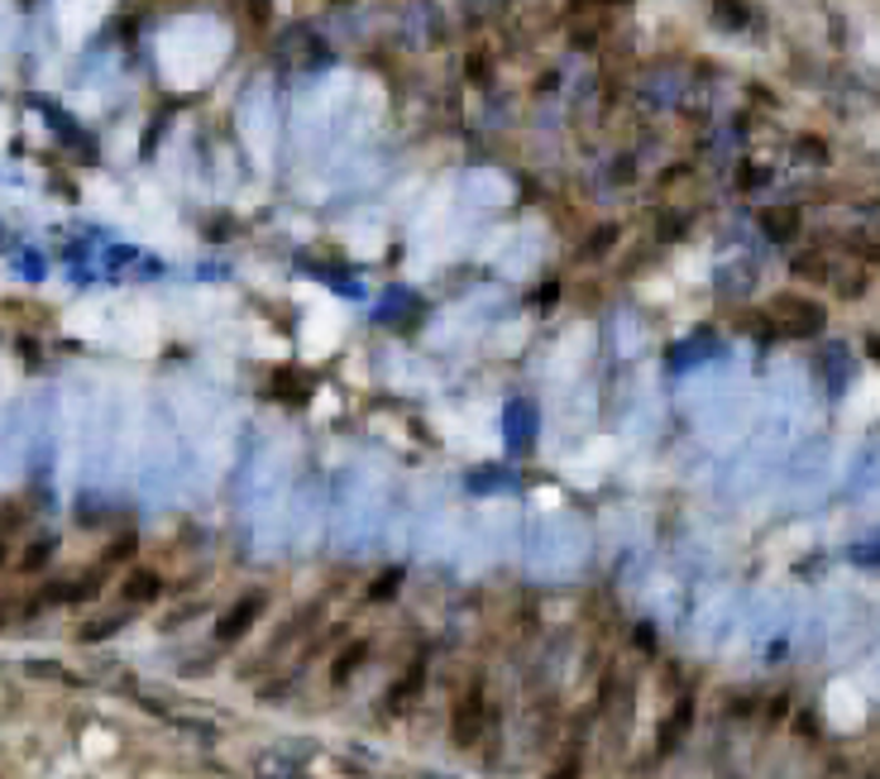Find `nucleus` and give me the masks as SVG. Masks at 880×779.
<instances>
[{
  "instance_id": "nucleus-1",
  "label": "nucleus",
  "mask_w": 880,
  "mask_h": 779,
  "mask_svg": "<svg viewBox=\"0 0 880 779\" xmlns=\"http://www.w3.org/2000/svg\"><path fill=\"white\" fill-rule=\"evenodd\" d=\"M493 722H498V703L489 694V684H483V675H474L450 703V741H454V751H479V746L489 741Z\"/></svg>"
},
{
  "instance_id": "nucleus-2",
  "label": "nucleus",
  "mask_w": 880,
  "mask_h": 779,
  "mask_svg": "<svg viewBox=\"0 0 880 779\" xmlns=\"http://www.w3.org/2000/svg\"><path fill=\"white\" fill-rule=\"evenodd\" d=\"M761 316L770 320V330L790 335V340H814V335H823V326H828V307L804 293H776Z\"/></svg>"
},
{
  "instance_id": "nucleus-3",
  "label": "nucleus",
  "mask_w": 880,
  "mask_h": 779,
  "mask_svg": "<svg viewBox=\"0 0 880 779\" xmlns=\"http://www.w3.org/2000/svg\"><path fill=\"white\" fill-rule=\"evenodd\" d=\"M264 613H268V593L264 588L239 593V598L216 617V626H211V640H216V646H239V640L264 622Z\"/></svg>"
},
{
  "instance_id": "nucleus-4",
  "label": "nucleus",
  "mask_w": 880,
  "mask_h": 779,
  "mask_svg": "<svg viewBox=\"0 0 880 779\" xmlns=\"http://www.w3.org/2000/svg\"><path fill=\"white\" fill-rule=\"evenodd\" d=\"M694 713H699V703H694V694H685V698H675V708L661 717V727H656V756L661 760L685 746V737L694 731Z\"/></svg>"
},
{
  "instance_id": "nucleus-5",
  "label": "nucleus",
  "mask_w": 880,
  "mask_h": 779,
  "mask_svg": "<svg viewBox=\"0 0 880 779\" xmlns=\"http://www.w3.org/2000/svg\"><path fill=\"white\" fill-rule=\"evenodd\" d=\"M421 694H427V660H412V665H407L398 679L388 684V694L378 698V708H383L388 717H402V713L412 708V703H417Z\"/></svg>"
},
{
  "instance_id": "nucleus-6",
  "label": "nucleus",
  "mask_w": 880,
  "mask_h": 779,
  "mask_svg": "<svg viewBox=\"0 0 880 779\" xmlns=\"http://www.w3.org/2000/svg\"><path fill=\"white\" fill-rule=\"evenodd\" d=\"M617 244H622V225L617 221H598V225H589V235L580 239L574 258H580V264H603Z\"/></svg>"
},
{
  "instance_id": "nucleus-7",
  "label": "nucleus",
  "mask_w": 880,
  "mask_h": 779,
  "mask_svg": "<svg viewBox=\"0 0 880 779\" xmlns=\"http://www.w3.org/2000/svg\"><path fill=\"white\" fill-rule=\"evenodd\" d=\"M268 397H273V402H283V407H301L311 397V373H301V369H273Z\"/></svg>"
},
{
  "instance_id": "nucleus-8",
  "label": "nucleus",
  "mask_w": 880,
  "mask_h": 779,
  "mask_svg": "<svg viewBox=\"0 0 880 779\" xmlns=\"http://www.w3.org/2000/svg\"><path fill=\"white\" fill-rule=\"evenodd\" d=\"M756 221H761L766 239H776V244H790V239H799V230H804V211H799V206H766Z\"/></svg>"
},
{
  "instance_id": "nucleus-9",
  "label": "nucleus",
  "mask_w": 880,
  "mask_h": 779,
  "mask_svg": "<svg viewBox=\"0 0 880 779\" xmlns=\"http://www.w3.org/2000/svg\"><path fill=\"white\" fill-rule=\"evenodd\" d=\"M369 655H374V640L369 636H355L350 646H340L336 660H330V684H350L359 669L369 665Z\"/></svg>"
},
{
  "instance_id": "nucleus-10",
  "label": "nucleus",
  "mask_w": 880,
  "mask_h": 779,
  "mask_svg": "<svg viewBox=\"0 0 880 779\" xmlns=\"http://www.w3.org/2000/svg\"><path fill=\"white\" fill-rule=\"evenodd\" d=\"M120 598H125L130 613H134V607L158 603V598H163V574H154V570H134L125 584H120Z\"/></svg>"
},
{
  "instance_id": "nucleus-11",
  "label": "nucleus",
  "mask_w": 880,
  "mask_h": 779,
  "mask_svg": "<svg viewBox=\"0 0 880 779\" xmlns=\"http://www.w3.org/2000/svg\"><path fill=\"white\" fill-rule=\"evenodd\" d=\"M790 268H795V278H804V283H832V278H838V268H832V258L823 249H804Z\"/></svg>"
},
{
  "instance_id": "nucleus-12",
  "label": "nucleus",
  "mask_w": 880,
  "mask_h": 779,
  "mask_svg": "<svg viewBox=\"0 0 880 779\" xmlns=\"http://www.w3.org/2000/svg\"><path fill=\"white\" fill-rule=\"evenodd\" d=\"M231 10H235V20L249 29V34H268V24H273V0H231Z\"/></svg>"
},
{
  "instance_id": "nucleus-13",
  "label": "nucleus",
  "mask_w": 880,
  "mask_h": 779,
  "mask_svg": "<svg viewBox=\"0 0 880 779\" xmlns=\"http://www.w3.org/2000/svg\"><path fill=\"white\" fill-rule=\"evenodd\" d=\"M713 24L747 29L751 24V6H747V0H713Z\"/></svg>"
},
{
  "instance_id": "nucleus-14",
  "label": "nucleus",
  "mask_w": 880,
  "mask_h": 779,
  "mask_svg": "<svg viewBox=\"0 0 880 779\" xmlns=\"http://www.w3.org/2000/svg\"><path fill=\"white\" fill-rule=\"evenodd\" d=\"M545 779H584V741H570L565 756L545 770Z\"/></svg>"
},
{
  "instance_id": "nucleus-15",
  "label": "nucleus",
  "mask_w": 880,
  "mask_h": 779,
  "mask_svg": "<svg viewBox=\"0 0 880 779\" xmlns=\"http://www.w3.org/2000/svg\"><path fill=\"white\" fill-rule=\"evenodd\" d=\"M464 78L474 82V86L489 82V78H493V53H489V49H469V53H464Z\"/></svg>"
},
{
  "instance_id": "nucleus-16",
  "label": "nucleus",
  "mask_w": 880,
  "mask_h": 779,
  "mask_svg": "<svg viewBox=\"0 0 880 779\" xmlns=\"http://www.w3.org/2000/svg\"><path fill=\"white\" fill-rule=\"evenodd\" d=\"M398 584H402V570L378 574L369 584V593H364V603H392V598H398Z\"/></svg>"
},
{
  "instance_id": "nucleus-17",
  "label": "nucleus",
  "mask_w": 880,
  "mask_h": 779,
  "mask_svg": "<svg viewBox=\"0 0 880 779\" xmlns=\"http://www.w3.org/2000/svg\"><path fill=\"white\" fill-rule=\"evenodd\" d=\"M49 550H53V541H39V545H29V550H24V560H20V570L29 574V570H39V564H49Z\"/></svg>"
},
{
  "instance_id": "nucleus-18",
  "label": "nucleus",
  "mask_w": 880,
  "mask_h": 779,
  "mask_svg": "<svg viewBox=\"0 0 880 779\" xmlns=\"http://www.w3.org/2000/svg\"><path fill=\"white\" fill-rule=\"evenodd\" d=\"M799 154L809 158V163H828V144L814 140V134H804V140H799Z\"/></svg>"
},
{
  "instance_id": "nucleus-19",
  "label": "nucleus",
  "mask_w": 880,
  "mask_h": 779,
  "mask_svg": "<svg viewBox=\"0 0 880 779\" xmlns=\"http://www.w3.org/2000/svg\"><path fill=\"white\" fill-rule=\"evenodd\" d=\"M770 173L761 163H741V173H737V182H741V192H756V182H766Z\"/></svg>"
},
{
  "instance_id": "nucleus-20",
  "label": "nucleus",
  "mask_w": 880,
  "mask_h": 779,
  "mask_svg": "<svg viewBox=\"0 0 880 779\" xmlns=\"http://www.w3.org/2000/svg\"><path fill=\"white\" fill-rule=\"evenodd\" d=\"M685 235V216H665L661 221V239H679Z\"/></svg>"
},
{
  "instance_id": "nucleus-21",
  "label": "nucleus",
  "mask_w": 880,
  "mask_h": 779,
  "mask_svg": "<svg viewBox=\"0 0 880 779\" xmlns=\"http://www.w3.org/2000/svg\"><path fill=\"white\" fill-rule=\"evenodd\" d=\"M594 6H603V10H613V6H632V0H594Z\"/></svg>"
},
{
  "instance_id": "nucleus-22",
  "label": "nucleus",
  "mask_w": 880,
  "mask_h": 779,
  "mask_svg": "<svg viewBox=\"0 0 880 779\" xmlns=\"http://www.w3.org/2000/svg\"><path fill=\"white\" fill-rule=\"evenodd\" d=\"M158 6H168V10H177V6H187V0H158Z\"/></svg>"
}]
</instances>
